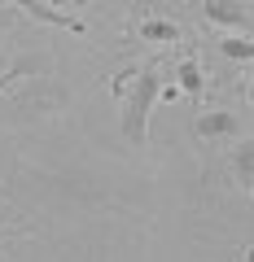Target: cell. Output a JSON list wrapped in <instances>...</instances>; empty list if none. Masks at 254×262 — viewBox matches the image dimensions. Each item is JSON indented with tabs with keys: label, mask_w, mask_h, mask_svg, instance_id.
Listing matches in <instances>:
<instances>
[{
	"label": "cell",
	"mask_w": 254,
	"mask_h": 262,
	"mask_svg": "<svg viewBox=\"0 0 254 262\" xmlns=\"http://www.w3.org/2000/svg\"><path fill=\"white\" fill-rule=\"evenodd\" d=\"M114 96H119V127H123V136H127V144L132 149H145L149 144V110L158 105V88H162V79H158V66H136V70H119L114 75Z\"/></svg>",
	"instance_id": "6da1fadb"
},
{
	"label": "cell",
	"mask_w": 254,
	"mask_h": 262,
	"mask_svg": "<svg viewBox=\"0 0 254 262\" xmlns=\"http://www.w3.org/2000/svg\"><path fill=\"white\" fill-rule=\"evenodd\" d=\"M193 136L198 140H232L237 136V118L228 110H206L193 118Z\"/></svg>",
	"instance_id": "7a4b0ae2"
},
{
	"label": "cell",
	"mask_w": 254,
	"mask_h": 262,
	"mask_svg": "<svg viewBox=\"0 0 254 262\" xmlns=\"http://www.w3.org/2000/svg\"><path fill=\"white\" fill-rule=\"evenodd\" d=\"M228 170H232V179L254 196V136L250 140H237L232 149H228Z\"/></svg>",
	"instance_id": "3957f363"
},
{
	"label": "cell",
	"mask_w": 254,
	"mask_h": 262,
	"mask_svg": "<svg viewBox=\"0 0 254 262\" xmlns=\"http://www.w3.org/2000/svg\"><path fill=\"white\" fill-rule=\"evenodd\" d=\"M0 5H22L31 18L48 22V27H62V31H75V35H84V22L70 18V13H62V9H53V5H44V0H0Z\"/></svg>",
	"instance_id": "277c9868"
},
{
	"label": "cell",
	"mask_w": 254,
	"mask_h": 262,
	"mask_svg": "<svg viewBox=\"0 0 254 262\" xmlns=\"http://www.w3.org/2000/svg\"><path fill=\"white\" fill-rule=\"evenodd\" d=\"M136 35H141L145 44H153V48L180 44V27L171 18H141V22H136Z\"/></svg>",
	"instance_id": "5b68a950"
},
{
	"label": "cell",
	"mask_w": 254,
	"mask_h": 262,
	"mask_svg": "<svg viewBox=\"0 0 254 262\" xmlns=\"http://www.w3.org/2000/svg\"><path fill=\"white\" fill-rule=\"evenodd\" d=\"M202 9H206V18L215 22V27H228V31H250V18H245V9H241V5H232V0H206Z\"/></svg>",
	"instance_id": "8992f818"
},
{
	"label": "cell",
	"mask_w": 254,
	"mask_h": 262,
	"mask_svg": "<svg viewBox=\"0 0 254 262\" xmlns=\"http://www.w3.org/2000/svg\"><path fill=\"white\" fill-rule=\"evenodd\" d=\"M175 83H180V92H184V96H193V101H198V96L206 92V75H202V66L193 61V57H184V61L175 66Z\"/></svg>",
	"instance_id": "52a82bcc"
},
{
	"label": "cell",
	"mask_w": 254,
	"mask_h": 262,
	"mask_svg": "<svg viewBox=\"0 0 254 262\" xmlns=\"http://www.w3.org/2000/svg\"><path fill=\"white\" fill-rule=\"evenodd\" d=\"M219 53H224L228 61H254V39H250V35H232V31H228V35L219 39Z\"/></svg>",
	"instance_id": "ba28073f"
},
{
	"label": "cell",
	"mask_w": 254,
	"mask_h": 262,
	"mask_svg": "<svg viewBox=\"0 0 254 262\" xmlns=\"http://www.w3.org/2000/svg\"><path fill=\"white\" fill-rule=\"evenodd\" d=\"M180 96H184V92H180V83H175V79H162V88H158V101H162V105H175Z\"/></svg>",
	"instance_id": "9c48e42d"
},
{
	"label": "cell",
	"mask_w": 254,
	"mask_h": 262,
	"mask_svg": "<svg viewBox=\"0 0 254 262\" xmlns=\"http://www.w3.org/2000/svg\"><path fill=\"white\" fill-rule=\"evenodd\" d=\"M13 79H22V70H18V66H13L9 75H0V92H5V88H9V83H13Z\"/></svg>",
	"instance_id": "30bf717a"
},
{
	"label": "cell",
	"mask_w": 254,
	"mask_h": 262,
	"mask_svg": "<svg viewBox=\"0 0 254 262\" xmlns=\"http://www.w3.org/2000/svg\"><path fill=\"white\" fill-rule=\"evenodd\" d=\"M245 101L254 105V79H250V83H245Z\"/></svg>",
	"instance_id": "8fae6325"
}]
</instances>
